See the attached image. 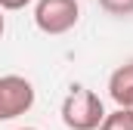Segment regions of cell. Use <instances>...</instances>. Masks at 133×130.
Wrapping results in <instances>:
<instances>
[{"mask_svg":"<svg viewBox=\"0 0 133 130\" xmlns=\"http://www.w3.org/2000/svg\"><path fill=\"white\" fill-rule=\"evenodd\" d=\"M102 121H105L102 99L93 90L74 84L68 90V96L62 99V124L68 130H99Z\"/></svg>","mask_w":133,"mask_h":130,"instance_id":"1","label":"cell"},{"mask_svg":"<svg viewBox=\"0 0 133 130\" xmlns=\"http://www.w3.org/2000/svg\"><path fill=\"white\" fill-rule=\"evenodd\" d=\"M81 19L77 0H37L34 6V25L50 37L68 34Z\"/></svg>","mask_w":133,"mask_h":130,"instance_id":"2","label":"cell"},{"mask_svg":"<svg viewBox=\"0 0 133 130\" xmlns=\"http://www.w3.org/2000/svg\"><path fill=\"white\" fill-rule=\"evenodd\" d=\"M34 105V84L22 74H3L0 77V121H12Z\"/></svg>","mask_w":133,"mask_h":130,"instance_id":"3","label":"cell"},{"mask_svg":"<svg viewBox=\"0 0 133 130\" xmlns=\"http://www.w3.org/2000/svg\"><path fill=\"white\" fill-rule=\"evenodd\" d=\"M108 96L115 99L118 108H133V62L121 65L108 77Z\"/></svg>","mask_w":133,"mask_h":130,"instance_id":"4","label":"cell"},{"mask_svg":"<svg viewBox=\"0 0 133 130\" xmlns=\"http://www.w3.org/2000/svg\"><path fill=\"white\" fill-rule=\"evenodd\" d=\"M99 130H133V108H115L111 115H105Z\"/></svg>","mask_w":133,"mask_h":130,"instance_id":"5","label":"cell"},{"mask_svg":"<svg viewBox=\"0 0 133 130\" xmlns=\"http://www.w3.org/2000/svg\"><path fill=\"white\" fill-rule=\"evenodd\" d=\"M108 16H133V0H99Z\"/></svg>","mask_w":133,"mask_h":130,"instance_id":"6","label":"cell"},{"mask_svg":"<svg viewBox=\"0 0 133 130\" xmlns=\"http://www.w3.org/2000/svg\"><path fill=\"white\" fill-rule=\"evenodd\" d=\"M31 0H0V9L3 12H16V9H25Z\"/></svg>","mask_w":133,"mask_h":130,"instance_id":"7","label":"cell"},{"mask_svg":"<svg viewBox=\"0 0 133 130\" xmlns=\"http://www.w3.org/2000/svg\"><path fill=\"white\" fill-rule=\"evenodd\" d=\"M3 31H6V19H3V9H0V37H3Z\"/></svg>","mask_w":133,"mask_h":130,"instance_id":"8","label":"cell"},{"mask_svg":"<svg viewBox=\"0 0 133 130\" xmlns=\"http://www.w3.org/2000/svg\"><path fill=\"white\" fill-rule=\"evenodd\" d=\"M19 130H37V127H19Z\"/></svg>","mask_w":133,"mask_h":130,"instance_id":"9","label":"cell"}]
</instances>
